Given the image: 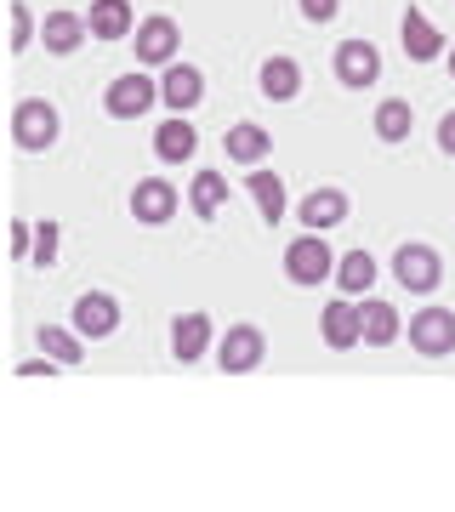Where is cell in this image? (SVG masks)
<instances>
[{"label": "cell", "mask_w": 455, "mask_h": 512, "mask_svg": "<svg viewBox=\"0 0 455 512\" xmlns=\"http://www.w3.org/2000/svg\"><path fill=\"white\" fill-rule=\"evenodd\" d=\"M57 137H63V114H57L52 97H18V109H12V143H18V154H52Z\"/></svg>", "instance_id": "cell-1"}, {"label": "cell", "mask_w": 455, "mask_h": 512, "mask_svg": "<svg viewBox=\"0 0 455 512\" xmlns=\"http://www.w3.org/2000/svg\"><path fill=\"white\" fill-rule=\"evenodd\" d=\"M211 359H217L222 376H251V370L268 365V336H262V325H251V319H234L228 330H217Z\"/></svg>", "instance_id": "cell-2"}, {"label": "cell", "mask_w": 455, "mask_h": 512, "mask_svg": "<svg viewBox=\"0 0 455 512\" xmlns=\"http://www.w3.org/2000/svg\"><path fill=\"white\" fill-rule=\"evenodd\" d=\"M279 268H285V279H291L296 291H319L330 279V268H336V251H330V239L325 234H302L285 245V256H279Z\"/></svg>", "instance_id": "cell-3"}, {"label": "cell", "mask_w": 455, "mask_h": 512, "mask_svg": "<svg viewBox=\"0 0 455 512\" xmlns=\"http://www.w3.org/2000/svg\"><path fill=\"white\" fill-rule=\"evenodd\" d=\"M387 274L399 279V291L433 296V291H438V279H444V256H438L427 239H404L399 251H393V262H387Z\"/></svg>", "instance_id": "cell-4"}, {"label": "cell", "mask_w": 455, "mask_h": 512, "mask_svg": "<svg viewBox=\"0 0 455 512\" xmlns=\"http://www.w3.org/2000/svg\"><path fill=\"white\" fill-rule=\"evenodd\" d=\"M154 103H160V80L148 69H126L103 86V114L109 120H143V114H154Z\"/></svg>", "instance_id": "cell-5"}, {"label": "cell", "mask_w": 455, "mask_h": 512, "mask_svg": "<svg viewBox=\"0 0 455 512\" xmlns=\"http://www.w3.org/2000/svg\"><path fill=\"white\" fill-rule=\"evenodd\" d=\"M131 52H137V69H165V63H177L182 57L177 18H165V12L137 18V29H131Z\"/></svg>", "instance_id": "cell-6"}, {"label": "cell", "mask_w": 455, "mask_h": 512, "mask_svg": "<svg viewBox=\"0 0 455 512\" xmlns=\"http://www.w3.org/2000/svg\"><path fill=\"white\" fill-rule=\"evenodd\" d=\"M330 74H336L342 92H370V86L382 80V46H370V40H342V46L330 52Z\"/></svg>", "instance_id": "cell-7"}, {"label": "cell", "mask_w": 455, "mask_h": 512, "mask_svg": "<svg viewBox=\"0 0 455 512\" xmlns=\"http://www.w3.org/2000/svg\"><path fill=\"white\" fill-rule=\"evenodd\" d=\"M404 336H410V348H416L421 359H450V353H455V308L427 302L421 313H410Z\"/></svg>", "instance_id": "cell-8"}, {"label": "cell", "mask_w": 455, "mask_h": 512, "mask_svg": "<svg viewBox=\"0 0 455 512\" xmlns=\"http://www.w3.org/2000/svg\"><path fill=\"white\" fill-rule=\"evenodd\" d=\"M126 205H131V217H137V228H165V222L182 211V194H177V183H165V177H137Z\"/></svg>", "instance_id": "cell-9"}, {"label": "cell", "mask_w": 455, "mask_h": 512, "mask_svg": "<svg viewBox=\"0 0 455 512\" xmlns=\"http://www.w3.org/2000/svg\"><path fill=\"white\" fill-rule=\"evenodd\" d=\"M69 325L86 336V348H91V342H109L114 330H120V296L80 291V296H74V308H69Z\"/></svg>", "instance_id": "cell-10"}, {"label": "cell", "mask_w": 455, "mask_h": 512, "mask_svg": "<svg viewBox=\"0 0 455 512\" xmlns=\"http://www.w3.org/2000/svg\"><path fill=\"white\" fill-rule=\"evenodd\" d=\"M347 211H353L347 188L319 183L313 194H302V200H296V228H308V234H330V228H342V222H347Z\"/></svg>", "instance_id": "cell-11"}, {"label": "cell", "mask_w": 455, "mask_h": 512, "mask_svg": "<svg viewBox=\"0 0 455 512\" xmlns=\"http://www.w3.org/2000/svg\"><path fill=\"white\" fill-rule=\"evenodd\" d=\"M217 348V319L211 313H177L171 319V359L177 365H205Z\"/></svg>", "instance_id": "cell-12"}, {"label": "cell", "mask_w": 455, "mask_h": 512, "mask_svg": "<svg viewBox=\"0 0 455 512\" xmlns=\"http://www.w3.org/2000/svg\"><path fill=\"white\" fill-rule=\"evenodd\" d=\"M154 80H160V103L171 114H194L205 103V69L200 63H182L177 57V63H165Z\"/></svg>", "instance_id": "cell-13"}, {"label": "cell", "mask_w": 455, "mask_h": 512, "mask_svg": "<svg viewBox=\"0 0 455 512\" xmlns=\"http://www.w3.org/2000/svg\"><path fill=\"white\" fill-rule=\"evenodd\" d=\"M245 194L256 200L262 228H279V222L291 217V188H285V177L268 171V165H251V171H245Z\"/></svg>", "instance_id": "cell-14"}, {"label": "cell", "mask_w": 455, "mask_h": 512, "mask_svg": "<svg viewBox=\"0 0 455 512\" xmlns=\"http://www.w3.org/2000/svg\"><path fill=\"white\" fill-rule=\"evenodd\" d=\"M359 302V342L364 348H393L404 336V313L387 296H353Z\"/></svg>", "instance_id": "cell-15"}, {"label": "cell", "mask_w": 455, "mask_h": 512, "mask_svg": "<svg viewBox=\"0 0 455 512\" xmlns=\"http://www.w3.org/2000/svg\"><path fill=\"white\" fill-rule=\"evenodd\" d=\"M319 342H325L330 353H353L359 348V302L353 296H330L325 308H319Z\"/></svg>", "instance_id": "cell-16"}, {"label": "cell", "mask_w": 455, "mask_h": 512, "mask_svg": "<svg viewBox=\"0 0 455 512\" xmlns=\"http://www.w3.org/2000/svg\"><path fill=\"white\" fill-rule=\"evenodd\" d=\"M399 40H404V57H410V63H438V57H444V46H450V40H444V29H438L421 6H404Z\"/></svg>", "instance_id": "cell-17"}, {"label": "cell", "mask_w": 455, "mask_h": 512, "mask_svg": "<svg viewBox=\"0 0 455 512\" xmlns=\"http://www.w3.org/2000/svg\"><path fill=\"white\" fill-rule=\"evenodd\" d=\"M80 18H86V35L91 40L120 46V40H131V29H137V6H131V0H91Z\"/></svg>", "instance_id": "cell-18"}, {"label": "cell", "mask_w": 455, "mask_h": 512, "mask_svg": "<svg viewBox=\"0 0 455 512\" xmlns=\"http://www.w3.org/2000/svg\"><path fill=\"white\" fill-rule=\"evenodd\" d=\"M256 92L268 97V103H296L302 97V63L285 52H273L256 63Z\"/></svg>", "instance_id": "cell-19"}, {"label": "cell", "mask_w": 455, "mask_h": 512, "mask_svg": "<svg viewBox=\"0 0 455 512\" xmlns=\"http://www.w3.org/2000/svg\"><path fill=\"white\" fill-rule=\"evenodd\" d=\"M222 154L234 165H268V154H273V131L268 126H256V120H234V126L222 131Z\"/></svg>", "instance_id": "cell-20"}, {"label": "cell", "mask_w": 455, "mask_h": 512, "mask_svg": "<svg viewBox=\"0 0 455 512\" xmlns=\"http://www.w3.org/2000/svg\"><path fill=\"white\" fill-rule=\"evenodd\" d=\"M154 154H160L165 165H188L194 154H200V131H194V120L188 114H165L160 126H154Z\"/></svg>", "instance_id": "cell-21"}, {"label": "cell", "mask_w": 455, "mask_h": 512, "mask_svg": "<svg viewBox=\"0 0 455 512\" xmlns=\"http://www.w3.org/2000/svg\"><path fill=\"white\" fill-rule=\"evenodd\" d=\"M86 40H91L86 35V18H80V12H69V6H57V12H46V18H40V46H46L52 57H74Z\"/></svg>", "instance_id": "cell-22"}, {"label": "cell", "mask_w": 455, "mask_h": 512, "mask_svg": "<svg viewBox=\"0 0 455 512\" xmlns=\"http://www.w3.org/2000/svg\"><path fill=\"white\" fill-rule=\"evenodd\" d=\"M35 348L46 353L52 365H63V370H80V365H86V336H80L74 325H52V319H46V325L35 330Z\"/></svg>", "instance_id": "cell-23"}, {"label": "cell", "mask_w": 455, "mask_h": 512, "mask_svg": "<svg viewBox=\"0 0 455 512\" xmlns=\"http://www.w3.org/2000/svg\"><path fill=\"white\" fill-rule=\"evenodd\" d=\"M410 131H416V109H410V97H382V103L370 109V137H376V143L393 148V143H404Z\"/></svg>", "instance_id": "cell-24"}, {"label": "cell", "mask_w": 455, "mask_h": 512, "mask_svg": "<svg viewBox=\"0 0 455 512\" xmlns=\"http://www.w3.org/2000/svg\"><path fill=\"white\" fill-rule=\"evenodd\" d=\"M228 200H234V188H228L222 171H194V183H188V211H194V217L217 222L222 211H228Z\"/></svg>", "instance_id": "cell-25"}, {"label": "cell", "mask_w": 455, "mask_h": 512, "mask_svg": "<svg viewBox=\"0 0 455 512\" xmlns=\"http://www.w3.org/2000/svg\"><path fill=\"white\" fill-rule=\"evenodd\" d=\"M330 279H336V291L342 296H370V285L382 279V268H376V256L370 251H342L336 256V268H330Z\"/></svg>", "instance_id": "cell-26"}, {"label": "cell", "mask_w": 455, "mask_h": 512, "mask_svg": "<svg viewBox=\"0 0 455 512\" xmlns=\"http://www.w3.org/2000/svg\"><path fill=\"white\" fill-rule=\"evenodd\" d=\"M57 256H63V222H35V245H29V268H40V274H52Z\"/></svg>", "instance_id": "cell-27"}, {"label": "cell", "mask_w": 455, "mask_h": 512, "mask_svg": "<svg viewBox=\"0 0 455 512\" xmlns=\"http://www.w3.org/2000/svg\"><path fill=\"white\" fill-rule=\"evenodd\" d=\"M40 40V18H35V6H29V0H12V52H29V46H35Z\"/></svg>", "instance_id": "cell-28"}, {"label": "cell", "mask_w": 455, "mask_h": 512, "mask_svg": "<svg viewBox=\"0 0 455 512\" xmlns=\"http://www.w3.org/2000/svg\"><path fill=\"white\" fill-rule=\"evenodd\" d=\"M296 12L308 23H336V12H342V0H296Z\"/></svg>", "instance_id": "cell-29"}, {"label": "cell", "mask_w": 455, "mask_h": 512, "mask_svg": "<svg viewBox=\"0 0 455 512\" xmlns=\"http://www.w3.org/2000/svg\"><path fill=\"white\" fill-rule=\"evenodd\" d=\"M29 245H35V222H12V262H29Z\"/></svg>", "instance_id": "cell-30"}, {"label": "cell", "mask_w": 455, "mask_h": 512, "mask_svg": "<svg viewBox=\"0 0 455 512\" xmlns=\"http://www.w3.org/2000/svg\"><path fill=\"white\" fill-rule=\"evenodd\" d=\"M438 154H444V160H455V109L438 120Z\"/></svg>", "instance_id": "cell-31"}, {"label": "cell", "mask_w": 455, "mask_h": 512, "mask_svg": "<svg viewBox=\"0 0 455 512\" xmlns=\"http://www.w3.org/2000/svg\"><path fill=\"white\" fill-rule=\"evenodd\" d=\"M18 376H63V365H52V359L40 353V359H23V365H18Z\"/></svg>", "instance_id": "cell-32"}, {"label": "cell", "mask_w": 455, "mask_h": 512, "mask_svg": "<svg viewBox=\"0 0 455 512\" xmlns=\"http://www.w3.org/2000/svg\"><path fill=\"white\" fill-rule=\"evenodd\" d=\"M444 69H450V80H455V40L444 46Z\"/></svg>", "instance_id": "cell-33"}]
</instances>
